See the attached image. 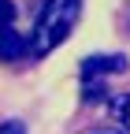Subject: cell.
I'll return each mask as SVG.
<instances>
[{"instance_id": "1", "label": "cell", "mask_w": 130, "mask_h": 134, "mask_svg": "<svg viewBox=\"0 0 130 134\" xmlns=\"http://www.w3.org/2000/svg\"><path fill=\"white\" fill-rule=\"evenodd\" d=\"M78 19H82V0H48L30 34V56H48L56 45H63Z\"/></svg>"}, {"instance_id": "2", "label": "cell", "mask_w": 130, "mask_h": 134, "mask_svg": "<svg viewBox=\"0 0 130 134\" xmlns=\"http://www.w3.org/2000/svg\"><path fill=\"white\" fill-rule=\"evenodd\" d=\"M126 71V56L115 52V56H89L82 63V82H97L104 75H123Z\"/></svg>"}, {"instance_id": "3", "label": "cell", "mask_w": 130, "mask_h": 134, "mask_svg": "<svg viewBox=\"0 0 130 134\" xmlns=\"http://www.w3.org/2000/svg\"><path fill=\"white\" fill-rule=\"evenodd\" d=\"M30 52V41L22 37V34H15V30H0V60H22Z\"/></svg>"}, {"instance_id": "4", "label": "cell", "mask_w": 130, "mask_h": 134, "mask_svg": "<svg viewBox=\"0 0 130 134\" xmlns=\"http://www.w3.org/2000/svg\"><path fill=\"white\" fill-rule=\"evenodd\" d=\"M115 119H119V123H123V127L130 130V93L115 100Z\"/></svg>"}, {"instance_id": "5", "label": "cell", "mask_w": 130, "mask_h": 134, "mask_svg": "<svg viewBox=\"0 0 130 134\" xmlns=\"http://www.w3.org/2000/svg\"><path fill=\"white\" fill-rule=\"evenodd\" d=\"M15 23V0H0V30H8Z\"/></svg>"}, {"instance_id": "6", "label": "cell", "mask_w": 130, "mask_h": 134, "mask_svg": "<svg viewBox=\"0 0 130 134\" xmlns=\"http://www.w3.org/2000/svg\"><path fill=\"white\" fill-rule=\"evenodd\" d=\"M101 97H108L104 82H86V100H101Z\"/></svg>"}, {"instance_id": "7", "label": "cell", "mask_w": 130, "mask_h": 134, "mask_svg": "<svg viewBox=\"0 0 130 134\" xmlns=\"http://www.w3.org/2000/svg\"><path fill=\"white\" fill-rule=\"evenodd\" d=\"M0 134H26V127L19 119H8V123H0Z\"/></svg>"}, {"instance_id": "8", "label": "cell", "mask_w": 130, "mask_h": 134, "mask_svg": "<svg viewBox=\"0 0 130 134\" xmlns=\"http://www.w3.org/2000/svg\"><path fill=\"white\" fill-rule=\"evenodd\" d=\"M123 23H126V34H130V8L123 11Z\"/></svg>"}, {"instance_id": "9", "label": "cell", "mask_w": 130, "mask_h": 134, "mask_svg": "<svg viewBox=\"0 0 130 134\" xmlns=\"http://www.w3.org/2000/svg\"><path fill=\"white\" fill-rule=\"evenodd\" d=\"M97 134H108V130H97Z\"/></svg>"}]
</instances>
